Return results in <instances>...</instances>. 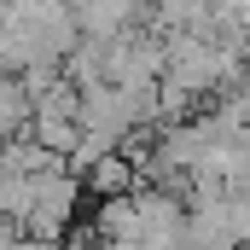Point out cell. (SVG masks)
<instances>
[{"label":"cell","mask_w":250,"mask_h":250,"mask_svg":"<svg viewBox=\"0 0 250 250\" xmlns=\"http://www.w3.org/2000/svg\"><path fill=\"white\" fill-rule=\"evenodd\" d=\"M0 76H12V70H6V59H0Z\"/></svg>","instance_id":"8"},{"label":"cell","mask_w":250,"mask_h":250,"mask_svg":"<svg viewBox=\"0 0 250 250\" xmlns=\"http://www.w3.org/2000/svg\"><path fill=\"white\" fill-rule=\"evenodd\" d=\"M53 250H99V245H93V233H87V239H59Z\"/></svg>","instance_id":"7"},{"label":"cell","mask_w":250,"mask_h":250,"mask_svg":"<svg viewBox=\"0 0 250 250\" xmlns=\"http://www.w3.org/2000/svg\"><path fill=\"white\" fill-rule=\"evenodd\" d=\"M29 128V93L18 87V76H0V140Z\"/></svg>","instance_id":"4"},{"label":"cell","mask_w":250,"mask_h":250,"mask_svg":"<svg viewBox=\"0 0 250 250\" xmlns=\"http://www.w3.org/2000/svg\"><path fill=\"white\" fill-rule=\"evenodd\" d=\"M76 99H82V87H70V82L59 76L41 99H29V111H35V117H76Z\"/></svg>","instance_id":"5"},{"label":"cell","mask_w":250,"mask_h":250,"mask_svg":"<svg viewBox=\"0 0 250 250\" xmlns=\"http://www.w3.org/2000/svg\"><path fill=\"white\" fill-rule=\"evenodd\" d=\"M59 76H64V70H59V59H41V64H23V70H18V87H23L29 99H41V93H47Z\"/></svg>","instance_id":"6"},{"label":"cell","mask_w":250,"mask_h":250,"mask_svg":"<svg viewBox=\"0 0 250 250\" xmlns=\"http://www.w3.org/2000/svg\"><path fill=\"white\" fill-rule=\"evenodd\" d=\"M76 204H82V181H76L70 169H41V175H29V215H23V239L59 245L64 227L76 221Z\"/></svg>","instance_id":"1"},{"label":"cell","mask_w":250,"mask_h":250,"mask_svg":"<svg viewBox=\"0 0 250 250\" xmlns=\"http://www.w3.org/2000/svg\"><path fill=\"white\" fill-rule=\"evenodd\" d=\"M41 151H53V157H70L76 151V140H82V128H76V117H35L29 111V128H23Z\"/></svg>","instance_id":"3"},{"label":"cell","mask_w":250,"mask_h":250,"mask_svg":"<svg viewBox=\"0 0 250 250\" xmlns=\"http://www.w3.org/2000/svg\"><path fill=\"white\" fill-rule=\"evenodd\" d=\"M76 181H82V192H93V198H123V192L140 187V175H134V163H128L123 151H99Z\"/></svg>","instance_id":"2"}]
</instances>
